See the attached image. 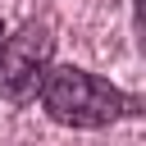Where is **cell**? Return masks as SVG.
I'll use <instances>...</instances> for the list:
<instances>
[{
  "mask_svg": "<svg viewBox=\"0 0 146 146\" xmlns=\"http://www.w3.org/2000/svg\"><path fill=\"white\" fill-rule=\"evenodd\" d=\"M0 46H5V23H0Z\"/></svg>",
  "mask_w": 146,
  "mask_h": 146,
  "instance_id": "3957f363",
  "label": "cell"
},
{
  "mask_svg": "<svg viewBox=\"0 0 146 146\" xmlns=\"http://www.w3.org/2000/svg\"><path fill=\"white\" fill-rule=\"evenodd\" d=\"M41 105L55 123L64 128H105L123 114H141V100L119 91L114 82L78 68V64H59V68H46L41 78Z\"/></svg>",
  "mask_w": 146,
  "mask_h": 146,
  "instance_id": "6da1fadb",
  "label": "cell"
},
{
  "mask_svg": "<svg viewBox=\"0 0 146 146\" xmlns=\"http://www.w3.org/2000/svg\"><path fill=\"white\" fill-rule=\"evenodd\" d=\"M50 55H55V36L46 23H27L14 36H5V46H0V96L14 105L32 100L46 68H50Z\"/></svg>",
  "mask_w": 146,
  "mask_h": 146,
  "instance_id": "7a4b0ae2",
  "label": "cell"
}]
</instances>
